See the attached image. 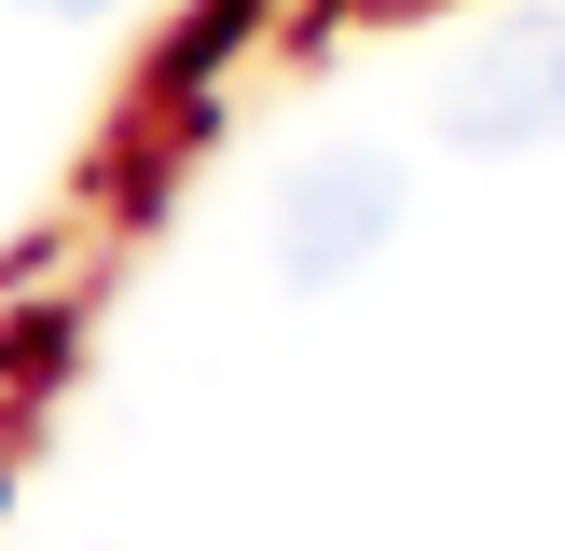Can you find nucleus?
<instances>
[{"label": "nucleus", "instance_id": "nucleus-3", "mask_svg": "<svg viewBox=\"0 0 565 551\" xmlns=\"http://www.w3.org/2000/svg\"><path fill=\"white\" fill-rule=\"evenodd\" d=\"M14 14H42V28H97L110 0H14Z\"/></svg>", "mask_w": 565, "mask_h": 551}, {"label": "nucleus", "instance_id": "nucleus-1", "mask_svg": "<svg viewBox=\"0 0 565 551\" xmlns=\"http://www.w3.org/2000/svg\"><path fill=\"white\" fill-rule=\"evenodd\" d=\"M428 138L469 165L511 152H565V0H524V14H483L428 83Z\"/></svg>", "mask_w": 565, "mask_h": 551}, {"label": "nucleus", "instance_id": "nucleus-2", "mask_svg": "<svg viewBox=\"0 0 565 551\" xmlns=\"http://www.w3.org/2000/svg\"><path fill=\"white\" fill-rule=\"evenodd\" d=\"M401 207H414V180H401L386 138H318V152L276 180V207H263L276 290H345V276H373L386 235H401Z\"/></svg>", "mask_w": 565, "mask_h": 551}]
</instances>
